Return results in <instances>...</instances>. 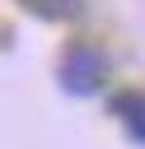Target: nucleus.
Wrapping results in <instances>:
<instances>
[{"label": "nucleus", "mask_w": 145, "mask_h": 149, "mask_svg": "<svg viewBox=\"0 0 145 149\" xmlns=\"http://www.w3.org/2000/svg\"><path fill=\"white\" fill-rule=\"evenodd\" d=\"M28 14H37V19H47V23H70V19H80L84 14V0H19Z\"/></svg>", "instance_id": "7ed1b4c3"}, {"label": "nucleus", "mask_w": 145, "mask_h": 149, "mask_svg": "<svg viewBox=\"0 0 145 149\" xmlns=\"http://www.w3.org/2000/svg\"><path fill=\"white\" fill-rule=\"evenodd\" d=\"M112 116L131 130V140L145 144V93H117L112 98Z\"/></svg>", "instance_id": "f03ea898"}, {"label": "nucleus", "mask_w": 145, "mask_h": 149, "mask_svg": "<svg viewBox=\"0 0 145 149\" xmlns=\"http://www.w3.org/2000/svg\"><path fill=\"white\" fill-rule=\"evenodd\" d=\"M103 79H108V56H103L98 47L75 42V47L61 56V88H65V93L89 98V93L103 88Z\"/></svg>", "instance_id": "f257e3e1"}]
</instances>
